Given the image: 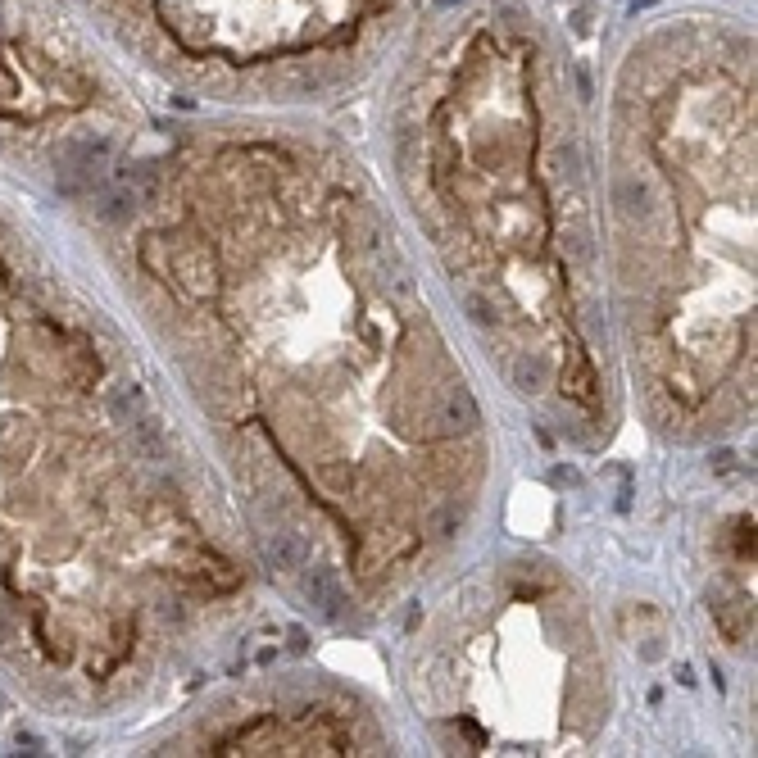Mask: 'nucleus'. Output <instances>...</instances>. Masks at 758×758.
I'll return each mask as SVG.
<instances>
[{
  "label": "nucleus",
  "mask_w": 758,
  "mask_h": 758,
  "mask_svg": "<svg viewBox=\"0 0 758 758\" xmlns=\"http://www.w3.org/2000/svg\"><path fill=\"white\" fill-rule=\"evenodd\" d=\"M305 600L314 604L318 613H336V609H341V591H336V581L327 577L323 568H314L305 577Z\"/></svg>",
  "instance_id": "f03ea898"
},
{
  "label": "nucleus",
  "mask_w": 758,
  "mask_h": 758,
  "mask_svg": "<svg viewBox=\"0 0 758 758\" xmlns=\"http://www.w3.org/2000/svg\"><path fill=\"white\" fill-rule=\"evenodd\" d=\"M731 550H736V559H754V532H749V518H740L736 527H731Z\"/></svg>",
  "instance_id": "39448f33"
},
{
  "label": "nucleus",
  "mask_w": 758,
  "mask_h": 758,
  "mask_svg": "<svg viewBox=\"0 0 758 758\" xmlns=\"http://www.w3.org/2000/svg\"><path fill=\"white\" fill-rule=\"evenodd\" d=\"M128 41L187 64L300 69L345 60L400 0H87Z\"/></svg>",
  "instance_id": "f257e3e1"
},
{
  "label": "nucleus",
  "mask_w": 758,
  "mask_h": 758,
  "mask_svg": "<svg viewBox=\"0 0 758 758\" xmlns=\"http://www.w3.org/2000/svg\"><path fill=\"white\" fill-rule=\"evenodd\" d=\"M268 559H273L277 568H296V563H300V545L291 541V536H273V541H268Z\"/></svg>",
  "instance_id": "20e7f679"
},
{
  "label": "nucleus",
  "mask_w": 758,
  "mask_h": 758,
  "mask_svg": "<svg viewBox=\"0 0 758 758\" xmlns=\"http://www.w3.org/2000/svg\"><path fill=\"white\" fill-rule=\"evenodd\" d=\"M713 613H718L722 631H727L731 640H740L749 631V604L745 600H722V604H713Z\"/></svg>",
  "instance_id": "7ed1b4c3"
}]
</instances>
